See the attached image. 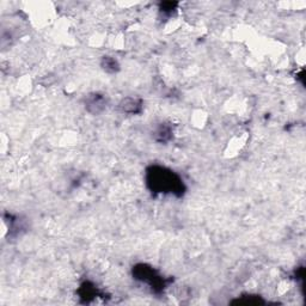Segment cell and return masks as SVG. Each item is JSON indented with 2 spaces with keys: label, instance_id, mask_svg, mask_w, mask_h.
<instances>
[{
  "label": "cell",
  "instance_id": "cell-1",
  "mask_svg": "<svg viewBox=\"0 0 306 306\" xmlns=\"http://www.w3.org/2000/svg\"><path fill=\"white\" fill-rule=\"evenodd\" d=\"M146 181L151 190L154 193L174 194L176 196H182L185 187L182 178L174 173L173 170L163 167H151L147 169Z\"/></svg>",
  "mask_w": 306,
  "mask_h": 306
},
{
  "label": "cell",
  "instance_id": "cell-2",
  "mask_svg": "<svg viewBox=\"0 0 306 306\" xmlns=\"http://www.w3.org/2000/svg\"><path fill=\"white\" fill-rule=\"evenodd\" d=\"M133 274L136 279L141 280V281L147 282L152 286V288L157 290V288H162L161 286L163 284L162 276L157 274V271L153 269L152 267H148L146 264H138L133 269Z\"/></svg>",
  "mask_w": 306,
  "mask_h": 306
},
{
  "label": "cell",
  "instance_id": "cell-3",
  "mask_svg": "<svg viewBox=\"0 0 306 306\" xmlns=\"http://www.w3.org/2000/svg\"><path fill=\"white\" fill-rule=\"evenodd\" d=\"M105 105H107V101H105V97L99 93H93V95L88 96L85 102V108L90 114L97 115L101 111L104 110Z\"/></svg>",
  "mask_w": 306,
  "mask_h": 306
},
{
  "label": "cell",
  "instance_id": "cell-4",
  "mask_svg": "<svg viewBox=\"0 0 306 306\" xmlns=\"http://www.w3.org/2000/svg\"><path fill=\"white\" fill-rule=\"evenodd\" d=\"M120 108H121L124 113L139 114L142 109V102L141 99L127 97V98H125L124 101L120 103Z\"/></svg>",
  "mask_w": 306,
  "mask_h": 306
},
{
  "label": "cell",
  "instance_id": "cell-5",
  "mask_svg": "<svg viewBox=\"0 0 306 306\" xmlns=\"http://www.w3.org/2000/svg\"><path fill=\"white\" fill-rule=\"evenodd\" d=\"M171 136H173V131L168 125H161L158 130L154 131V138L159 142H168Z\"/></svg>",
  "mask_w": 306,
  "mask_h": 306
},
{
  "label": "cell",
  "instance_id": "cell-6",
  "mask_svg": "<svg viewBox=\"0 0 306 306\" xmlns=\"http://www.w3.org/2000/svg\"><path fill=\"white\" fill-rule=\"evenodd\" d=\"M101 66L103 70L108 73H115L120 68L117 60L115 58H111V56H103Z\"/></svg>",
  "mask_w": 306,
  "mask_h": 306
},
{
  "label": "cell",
  "instance_id": "cell-7",
  "mask_svg": "<svg viewBox=\"0 0 306 306\" xmlns=\"http://www.w3.org/2000/svg\"><path fill=\"white\" fill-rule=\"evenodd\" d=\"M177 5H178L177 2H171V1L163 2V4H161V11L163 13H167L168 16H171L174 11L176 10Z\"/></svg>",
  "mask_w": 306,
  "mask_h": 306
}]
</instances>
